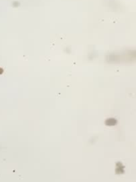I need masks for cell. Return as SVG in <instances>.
Here are the masks:
<instances>
[{"instance_id": "1", "label": "cell", "mask_w": 136, "mask_h": 182, "mask_svg": "<svg viewBox=\"0 0 136 182\" xmlns=\"http://www.w3.org/2000/svg\"><path fill=\"white\" fill-rule=\"evenodd\" d=\"M115 171L116 174H123L125 173V166L121 162H116Z\"/></svg>"}, {"instance_id": "2", "label": "cell", "mask_w": 136, "mask_h": 182, "mask_svg": "<svg viewBox=\"0 0 136 182\" xmlns=\"http://www.w3.org/2000/svg\"><path fill=\"white\" fill-rule=\"evenodd\" d=\"M118 122L115 118H108L105 121V125L106 126H114Z\"/></svg>"}, {"instance_id": "3", "label": "cell", "mask_w": 136, "mask_h": 182, "mask_svg": "<svg viewBox=\"0 0 136 182\" xmlns=\"http://www.w3.org/2000/svg\"><path fill=\"white\" fill-rule=\"evenodd\" d=\"M3 69L2 68H0V74H3Z\"/></svg>"}]
</instances>
